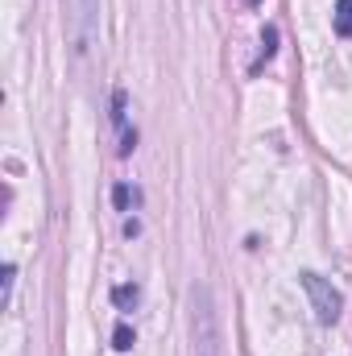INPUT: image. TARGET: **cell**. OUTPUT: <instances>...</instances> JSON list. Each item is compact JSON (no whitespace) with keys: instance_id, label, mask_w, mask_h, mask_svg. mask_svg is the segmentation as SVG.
<instances>
[{"instance_id":"6da1fadb","label":"cell","mask_w":352,"mask_h":356,"mask_svg":"<svg viewBox=\"0 0 352 356\" xmlns=\"http://www.w3.org/2000/svg\"><path fill=\"white\" fill-rule=\"evenodd\" d=\"M298 282H303V290H307V298H311V311H315V319H319L323 327H328V323H336V319H340V311H344V298H340V290H336L332 282H323L319 273H311V269H307Z\"/></svg>"},{"instance_id":"7a4b0ae2","label":"cell","mask_w":352,"mask_h":356,"mask_svg":"<svg viewBox=\"0 0 352 356\" xmlns=\"http://www.w3.org/2000/svg\"><path fill=\"white\" fill-rule=\"evenodd\" d=\"M191 298H195V356H220V336H216V315H211L207 286H195Z\"/></svg>"},{"instance_id":"3957f363","label":"cell","mask_w":352,"mask_h":356,"mask_svg":"<svg viewBox=\"0 0 352 356\" xmlns=\"http://www.w3.org/2000/svg\"><path fill=\"white\" fill-rule=\"evenodd\" d=\"M332 25H336V33H340V38H352V0H336Z\"/></svg>"},{"instance_id":"277c9868","label":"cell","mask_w":352,"mask_h":356,"mask_svg":"<svg viewBox=\"0 0 352 356\" xmlns=\"http://www.w3.org/2000/svg\"><path fill=\"white\" fill-rule=\"evenodd\" d=\"M273 50H278V29H273V25H265V29H262V54H257L253 71H262V63H269V58H273Z\"/></svg>"},{"instance_id":"5b68a950","label":"cell","mask_w":352,"mask_h":356,"mask_svg":"<svg viewBox=\"0 0 352 356\" xmlns=\"http://www.w3.org/2000/svg\"><path fill=\"white\" fill-rule=\"evenodd\" d=\"M137 298H141V290H137V286H116V290H112V302H116L120 311H133V307H137Z\"/></svg>"},{"instance_id":"8992f818","label":"cell","mask_w":352,"mask_h":356,"mask_svg":"<svg viewBox=\"0 0 352 356\" xmlns=\"http://www.w3.org/2000/svg\"><path fill=\"white\" fill-rule=\"evenodd\" d=\"M133 344H137L133 327H129V323H116V332H112V348H116V353H129Z\"/></svg>"},{"instance_id":"52a82bcc","label":"cell","mask_w":352,"mask_h":356,"mask_svg":"<svg viewBox=\"0 0 352 356\" xmlns=\"http://www.w3.org/2000/svg\"><path fill=\"white\" fill-rule=\"evenodd\" d=\"M129 199H137V191H129L125 182H116V186H112V203H116V211H125Z\"/></svg>"},{"instance_id":"ba28073f","label":"cell","mask_w":352,"mask_h":356,"mask_svg":"<svg viewBox=\"0 0 352 356\" xmlns=\"http://www.w3.org/2000/svg\"><path fill=\"white\" fill-rule=\"evenodd\" d=\"M13 277H17V266L8 261V266H4V307L13 302Z\"/></svg>"},{"instance_id":"9c48e42d","label":"cell","mask_w":352,"mask_h":356,"mask_svg":"<svg viewBox=\"0 0 352 356\" xmlns=\"http://www.w3.org/2000/svg\"><path fill=\"white\" fill-rule=\"evenodd\" d=\"M249 4H257V0H249Z\"/></svg>"}]
</instances>
